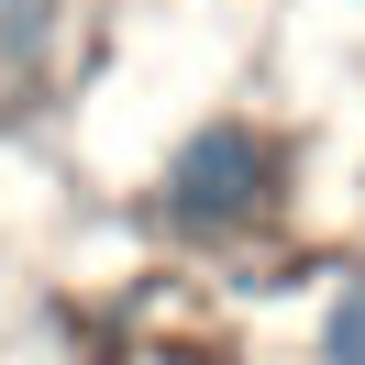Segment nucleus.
Returning a JSON list of instances; mask_svg holds the SVG:
<instances>
[{
    "label": "nucleus",
    "mask_w": 365,
    "mask_h": 365,
    "mask_svg": "<svg viewBox=\"0 0 365 365\" xmlns=\"http://www.w3.org/2000/svg\"><path fill=\"white\" fill-rule=\"evenodd\" d=\"M277 188H288L277 133H255V122H200V133L166 155V178H155V222L178 232V244H232V232H255L277 210Z\"/></svg>",
    "instance_id": "1"
},
{
    "label": "nucleus",
    "mask_w": 365,
    "mask_h": 365,
    "mask_svg": "<svg viewBox=\"0 0 365 365\" xmlns=\"http://www.w3.org/2000/svg\"><path fill=\"white\" fill-rule=\"evenodd\" d=\"M56 45V0H0V111H23V89L45 78Z\"/></svg>",
    "instance_id": "2"
},
{
    "label": "nucleus",
    "mask_w": 365,
    "mask_h": 365,
    "mask_svg": "<svg viewBox=\"0 0 365 365\" xmlns=\"http://www.w3.org/2000/svg\"><path fill=\"white\" fill-rule=\"evenodd\" d=\"M321 365H365V266L332 288V321H321Z\"/></svg>",
    "instance_id": "3"
}]
</instances>
